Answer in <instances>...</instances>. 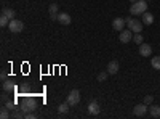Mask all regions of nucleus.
I'll return each instance as SVG.
<instances>
[{
	"mask_svg": "<svg viewBox=\"0 0 160 119\" xmlns=\"http://www.w3.org/2000/svg\"><path fill=\"white\" fill-rule=\"evenodd\" d=\"M152 101H154V97L152 95H146L144 97V103L146 105H152Z\"/></svg>",
	"mask_w": 160,
	"mask_h": 119,
	"instance_id": "b1692460",
	"label": "nucleus"
},
{
	"mask_svg": "<svg viewBox=\"0 0 160 119\" xmlns=\"http://www.w3.org/2000/svg\"><path fill=\"white\" fill-rule=\"evenodd\" d=\"M10 110L5 106V108H2V111H0V117H2V119H8V117H11V114L8 113Z\"/></svg>",
	"mask_w": 160,
	"mask_h": 119,
	"instance_id": "412c9836",
	"label": "nucleus"
},
{
	"mask_svg": "<svg viewBox=\"0 0 160 119\" xmlns=\"http://www.w3.org/2000/svg\"><path fill=\"white\" fill-rule=\"evenodd\" d=\"M101 108H99V103L98 101H90L88 105V113L90 114H99Z\"/></svg>",
	"mask_w": 160,
	"mask_h": 119,
	"instance_id": "9b49d317",
	"label": "nucleus"
},
{
	"mask_svg": "<svg viewBox=\"0 0 160 119\" xmlns=\"http://www.w3.org/2000/svg\"><path fill=\"white\" fill-rule=\"evenodd\" d=\"M15 105H16L15 101H7V103H5V106H7V108L11 111V110H15Z\"/></svg>",
	"mask_w": 160,
	"mask_h": 119,
	"instance_id": "393cba45",
	"label": "nucleus"
},
{
	"mask_svg": "<svg viewBox=\"0 0 160 119\" xmlns=\"http://www.w3.org/2000/svg\"><path fill=\"white\" fill-rule=\"evenodd\" d=\"M78 101H80V92L77 89L71 90L69 95H68V103L71 105V106H75V105H78Z\"/></svg>",
	"mask_w": 160,
	"mask_h": 119,
	"instance_id": "39448f33",
	"label": "nucleus"
},
{
	"mask_svg": "<svg viewBox=\"0 0 160 119\" xmlns=\"http://www.w3.org/2000/svg\"><path fill=\"white\" fill-rule=\"evenodd\" d=\"M108 74H109V73H106V71H104V73H99V74H98V81H99V82H104L106 79H108Z\"/></svg>",
	"mask_w": 160,
	"mask_h": 119,
	"instance_id": "5701e85b",
	"label": "nucleus"
},
{
	"mask_svg": "<svg viewBox=\"0 0 160 119\" xmlns=\"http://www.w3.org/2000/svg\"><path fill=\"white\" fill-rule=\"evenodd\" d=\"M8 29H10L11 32L18 34V32H21V31L24 29V23H22V21H19V19H11V21H10V24H8Z\"/></svg>",
	"mask_w": 160,
	"mask_h": 119,
	"instance_id": "20e7f679",
	"label": "nucleus"
},
{
	"mask_svg": "<svg viewBox=\"0 0 160 119\" xmlns=\"http://www.w3.org/2000/svg\"><path fill=\"white\" fill-rule=\"evenodd\" d=\"M108 73L109 74H117L118 73V63L115 60H112L109 64H108Z\"/></svg>",
	"mask_w": 160,
	"mask_h": 119,
	"instance_id": "4468645a",
	"label": "nucleus"
},
{
	"mask_svg": "<svg viewBox=\"0 0 160 119\" xmlns=\"http://www.w3.org/2000/svg\"><path fill=\"white\" fill-rule=\"evenodd\" d=\"M152 53V47L149 44H141L139 45V55L141 57H151Z\"/></svg>",
	"mask_w": 160,
	"mask_h": 119,
	"instance_id": "1a4fd4ad",
	"label": "nucleus"
},
{
	"mask_svg": "<svg viewBox=\"0 0 160 119\" xmlns=\"http://www.w3.org/2000/svg\"><path fill=\"white\" fill-rule=\"evenodd\" d=\"M24 117H26V119H34V117H37V114H35V113H26Z\"/></svg>",
	"mask_w": 160,
	"mask_h": 119,
	"instance_id": "a878e982",
	"label": "nucleus"
},
{
	"mask_svg": "<svg viewBox=\"0 0 160 119\" xmlns=\"http://www.w3.org/2000/svg\"><path fill=\"white\" fill-rule=\"evenodd\" d=\"M2 15L8 16L10 19H15V11H13L11 8H3V11H2Z\"/></svg>",
	"mask_w": 160,
	"mask_h": 119,
	"instance_id": "a211bd4d",
	"label": "nucleus"
},
{
	"mask_svg": "<svg viewBox=\"0 0 160 119\" xmlns=\"http://www.w3.org/2000/svg\"><path fill=\"white\" fill-rule=\"evenodd\" d=\"M133 31L128 29V31H120V35H118V41L122 44H128L130 41H133Z\"/></svg>",
	"mask_w": 160,
	"mask_h": 119,
	"instance_id": "423d86ee",
	"label": "nucleus"
},
{
	"mask_svg": "<svg viewBox=\"0 0 160 119\" xmlns=\"http://www.w3.org/2000/svg\"><path fill=\"white\" fill-rule=\"evenodd\" d=\"M0 77H2V81H5V79H7V73L3 71V73H2V76H0Z\"/></svg>",
	"mask_w": 160,
	"mask_h": 119,
	"instance_id": "bb28decb",
	"label": "nucleus"
},
{
	"mask_svg": "<svg viewBox=\"0 0 160 119\" xmlns=\"http://www.w3.org/2000/svg\"><path fill=\"white\" fill-rule=\"evenodd\" d=\"M50 19L58 21V5L56 3H51L50 5Z\"/></svg>",
	"mask_w": 160,
	"mask_h": 119,
	"instance_id": "ddd939ff",
	"label": "nucleus"
},
{
	"mask_svg": "<svg viewBox=\"0 0 160 119\" xmlns=\"http://www.w3.org/2000/svg\"><path fill=\"white\" fill-rule=\"evenodd\" d=\"M10 18L8 16H5V15H2V16H0V26H2V28H5V26H8L10 24Z\"/></svg>",
	"mask_w": 160,
	"mask_h": 119,
	"instance_id": "aec40b11",
	"label": "nucleus"
},
{
	"mask_svg": "<svg viewBox=\"0 0 160 119\" xmlns=\"http://www.w3.org/2000/svg\"><path fill=\"white\" fill-rule=\"evenodd\" d=\"M125 18H115L114 21H112V28L115 29V31H123L125 29Z\"/></svg>",
	"mask_w": 160,
	"mask_h": 119,
	"instance_id": "6e6552de",
	"label": "nucleus"
},
{
	"mask_svg": "<svg viewBox=\"0 0 160 119\" xmlns=\"http://www.w3.org/2000/svg\"><path fill=\"white\" fill-rule=\"evenodd\" d=\"M69 106H71V105H69L68 101H66V103H61L59 106H58V113H59V114H66V113L69 111Z\"/></svg>",
	"mask_w": 160,
	"mask_h": 119,
	"instance_id": "f3484780",
	"label": "nucleus"
},
{
	"mask_svg": "<svg viewBox=\"0 0 160 119\" xmlns=\"http://www.w3.org/2000/svg\"><path fill=\"white\" fill-rule=\"evenodd\" d=\"M141 16H142V19H141V21H142V24H149V26H151V24L154 23V15H152V13H149V11L142 13Z\"/></svg>",
	"mask_w": 160,
	"mask_h": 119,
	"instance_id": "f8f14e48",
	"label": "nucleus"
},
{
	"mask_svg": "<svg viewBox=\"0 0 160 119\" xmlns=\"http://www.w3.org/2000/svg\"><path fill=\"white\" fill-rule=\"evenodd\" d=\"M148 105H146V103H141V105H136V106H135V110H133V113H135V116H144L146 113H148Z\"/></svg>",
	"mask_w": 160,
	"mask_h": 119,
	"instance_id": "0eeeda50",
	"label": "nucleus"
},
{
	"mask_svg": "<svg viewBox=\"0 0 160 119\" xmlns=\"http://www.w3.org/2000/svg\"><path fill=\"white\" fill-rule=\"evenodd\" d=\"M146 2H149V0H146Z\"/></svg>",
	"mask_w": 160,
	"mask_h": 119,
	"instance_id": "c85d7f7f",
	"label": "nucleus"
},
{
	"mask_svg": "<svg viewBox=\"0 0 160 119\" xmlns=\"http://www.w3.org/2000/svg\"><path fill=\"white\" fill-rule=\"evenodd\" d=\"M58 21L61 24H64V26H69L72 18H71V15H68V13H58Z\"/></svg>",
	"mask_w": 160,
	"mask_h": 119,
	"instance_id": "9d476101",
	"label": "nucleus"
},
{
	"mask_svg": "<svg viewBox=\"0 0 160 119\" xmlns=\"http://www.w3.org/2000/svg\"><path fill=\"white\" fill-rule=\"evenodd\" d=\"M151 64H152L154 69H160V57H154L151 60Z\"/></svg>",
	"mask_w": 160,
	"mask_h": 119,
	"instance_id": "6ab92c4d",
	"label": "nucleus"
},
{
	"mask_svg": "<svg viewBox=\"0 0 160 119\" xmlns=\"http://www.w3.org/2000/svg\"><path fill=\"white\" fill-rule=\"evenodd\" d=\"M125 21H127L128 29H131L135 34L142 31V21H139V19H133V18H125Z\"/></svg>",
	"mask_w": 160,
	"mask_h": 119,
	"instance_id": "f03ea898",
	"label": "nucleus"
},
{
	"mask_svg": "<svg viewBox=\"0 0 160 119\" xmlns=\"http://www.w3.org/2000/svg\"><path fill=\"white\" fill-rule=\"evenodd\" d=\"M133 2H138V0H131V3H133Z\"/></svg>",
	"mask_w": 160,
	"mask_h": 119,
	"instance_id": "cd10ccee",
	"label": "nucleus"
},
{
	"mask_svg": "<svg viewBox=\"0 0 160 119\" xmlns=\"http://www.w3.org/2000/svg\"><path fill=\"white\" fill-rule=\"evenodd\" d=\"M2 89L5 92H11V90H15V84H13L11 81H7V79H5V81L2 82Z\"/></svg>",
	"mask_w": 160,
	"mask_h": 119,
	"instance_id": "2eb2a0df",
	"label": "nucleus"
},
{
	"mask_svg": "<svg viewBox=\"0 0 160 119\" xmlns=\"http://www.w3.org/2000/svg\"><path fill=\"white\" fill-rule=\"evenodd\" d=\"M19 110H21L24 114L29 113V111H34V110H35V100H34V98H26V100L22 101V105H21Z\"/></svg>",
	"mask_w": 160,
	"mask_h": 119,
	"instance_id": "7ed1b4c3",
	"label": "nucleus"
},
{
	"mask_svg": "<svg viewBox=\"0 0 160 119\" xmlns=\"http://www.w3.org/2000/svg\"><path fill=\"white\" fill-rule=\"evenodd\" d=\"M151 116L152 117H160V106L158 105H151Z\"/></svg>",
	"mask_w": 160,
	"mask_h": 119,
	"instance_id": "dca6fc26",
	"label": "nucleus"
},
{
	"mask_svg": "<svg viewBox=\"0 0 160 119\" xmlns=\"http://www.w3.org/2000/svg\"><path fill=\"white\" fill-rule=\"evenodd\" d=\"M148 11V2L146 0H138V2H133L131 7H130V13L135 16H139L142 13Z\"/></svg>",
	"mask_w": 160,
	"mask_h": 119,
	"instance_id": "f257e3e1",
	"label": "nucleus"
},
{
	"mask_svg": "<svg viewBox=\"0 0 160 119\" xmlns=\"http://www.w3.org/2000/svg\"><path fill=\"white\" fill-rule=\"evenodd\" d=\"M142 41H144V39H142L141 32H136L135 35H133V42H135V44H142Z\"/></svg>",
	"mask_w": 160,
	"mask_h": 119,
	"instance_id": "4be33fe9",
	"label": "nucleus"
}]
</instances>
